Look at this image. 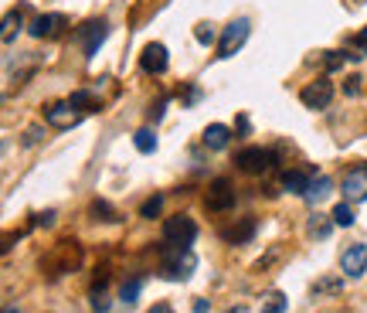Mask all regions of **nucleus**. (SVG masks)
I'll return each mask as SVG.
<instances>
[{"mask_svg":"<svg viewBox=\"0 0 367 313\" xmlns=\"http://www.w3.org/2000/svg\"><path fill=\"white\" fill-rule=\"evenodd\" d=\"M228 313H245V310H228Z\"/></svg>","mask_w":367,"mask_h":313,"instance_id":"obj_37","label":"nucleus"},{"mask_svg":"<svg viewBox=\"0 0 367 313\" xmlns=\"http://www.w3.org/2000/svg\"><path fill=\"white\" fill-rule=\"evenodd\" d=\"M133 143H136L140 154H153V150H157V136H153V130H140L136 136H133Z\"/></svg>","mask_w":367,"mask_h":313,"instance_id":"obj_17","label":"nucleus"},{"mask_svg":"<svg viewBox=\"0 0 367 313\" xmlns=\"http://www.w3.org/2000/svg\"><path fill=\"white\" fill-rule=\"evenodd\" d=\"M105 34H109V24H105V21H85V24L79 27L82 52H85L89 58H92V54L99 52V45L105 41Z\"/></svg>","mask_w":367,"mask_h":313,"instance_id":"obj_7","label":"nucleus"},{"mask_svg":"<svg viewBox=\"0 0 367 313\" xmlns=\"http://www.w3.org/2000/svg\"><path fill=\"white\" fill-rule=\"evenodd\" d=\"M228 143H232V130H228V126L211 123L208 130H204V147H208V150H225Z\"/></svg>","mask_w":367,"mask_h":313,"instance_id":"obj_14","label":"nucleus"},{"mask_svg":"<svg viewBox=\"0 0 367 313\" xmlns=\"http://www.w3.org/2000/svg\"><path fill=\"white\" fill-rule=\"evenodd\" d=\"M343 198L350 205L364 201L367 198V163H354L347 174H343Z\"/></svg>","mask_w":367,"mask_h":313,"instance_id":"obj_4","label":"nucleus"},{"mask_svg":"<svg viewBox=\"0 0 367 313\" xmlns=\"http://www.w3.org/2000/svg\"><path fill=\"white\" fill-rule=\"evenodd\" d=\"M306 187H310V177L303 170H289L283 177V191H289V194H306Z\"/></svg>","mask_w":367,"mask_h":313,"instance_id":"obj_15","label":"nucleus"},{"mask_svg":"<svg viewBox=\"0 0 367 313\" xmlns=\"http://www.w3.org/2000/svg\"><path fill=\"white\" fill-rule=\"evenodd\" d=\"M334 225H340V228H350L354 225V208H350V201H343L334 208Z\"/></svg>","mask_w":367,"mask_h":313,"instance_id":"obj_21","label":"nucleus"},{"mask_svg":"<svg viewBox=\"0 0 367 313\" xmlns=\"http://www.w3.org/2000/svg\"><path fill=\"white\" fill-rule=\"evenodd\" d=\"M92 211H96V214H105V221H116V211L109 208L105 201H96V205H92Z\"/></svg>","mask_w":367,"mask_h":313,"instance_id":"obj_27","label":"nucleus"},{"mask_svg":"<svg viewBox=\"0 0 367 313\" xmlns=\"http://www.w3.org/2000/svg\"><path fill=\"white\" fill-rule=\"evenodd\" d=\"M340 265L347 276H364L367 269V245H361V242H354V245H347L340 256Z\"/></svg>","mask_w":367,"mask_h":313,"instance_id":"obj_10","label":"nucleus"},{"mask_svg":"<svg viewBox=\"0 0 367 313\" xmlns=\"http://www.w3.org/2000/svg\"><path fill=\"white\" fill-rule=\"evenodd\" d=\"M3 313H17V310H14V307H7V310H3Z\"/></svg>","mask_w":367,"mask_h":313,"instance_id":"obj_36","label":"nucleus"},{"mask_svg":"<svg viewBox=\"0 0 367 313\" xmlns=\"http://www.w3.org/2000/svg\"><path fill=\"white\" fill-rule=\"evenodd\" d=\"M14 31H21V10H10V14L3 17V45L14 41Z\"/></svg>","mask_w":367,"mask_h":313,"instance_id":"obj_20","label":"nucleus"},{"mask_svg":"<svg viewBox=\"0 0 367 313\" xmlns=\"http://www.w3.org/2000/svg\"><path fill=\"white\" fill-rule=\"evenodd\" d=\"M235 163L245 174H262V170H269V163H272V154L262 150V147H245V150L235 156Z\"/></svg>","mask_w":367,"mask_h":313,"instance_id":"obj_8","label":"nucleus"},{"mask_svg":"<svg viewBox=\"0 0 367 313\" xmlns=\"http://www.w3.org/2000/svg\"><path fill=\"white\" fill-rule=\"evenodd\" d=\"M357 41H361V45H367V27L361 31V34H357Z\"/></svg>","mask_w":367,"mask_h":313,"instance_id":"obj_35","label":"nucleus"},{"mask_svg":"<svg viewBox=\"0 0 367 313\" xmlns=\"http://www.w3.org/2000/svg\"><path fill=\"white\" fill-rule=\"evenodd\" d=\"M65 24H68V21H65L61 14H41V17H34V21H31L27 31H31V38H58Z\"/></svg>","mask_w":367,"mask_h":313,"instance_id":"obj_11","label":"nucleus"},{"mask_svg":"<svg viewBox=\"0 0 367 313\" xmlns=\"http://www.w3.org/2000/svg\"><path fill=\"white\" fill-rule=\"evenodd\" d=\"M194 313H208V300H194Z\"/></svg>","mask_w":367,"mask_h":313,"instance_id":"obj_33","label":"nucleus"},{"mask_svg":"<svg viewBox=\"0 0 367 313\" xmlns=\"http://www.w3.org/2000/svg\"><path fill=\"white\" fill-rule=\"evenodd\" d=\"M140 68L147 75H163L167 72V48L163 45H147L143 48V58H140Z\"/></svg>","mask_w":367,"mask_h":313,"instance_id":"obj_12","label":"nucleus"},{"mask_svg":"<svg viewBox=\"0 0 367 313\" xmlns=\"http://www.w3.org/2000/svg\"><path fill=\"white\" fill-rule=\"evenodd\" d=\"M140 289H143V279H130V283H123V289H119V300H123L126 307H133V303L140 300Z\"/></svg>","mask_w":367,"mask_h":313,"instance_id":"obj_19","label":"nucleus"},{"mask_svg":"<svg viewBox=\"0 0 367 313\" xmlns=\"http://www.w3.org/2000/svg\"><path fill=\"white\" fill-rule=\"evenodd\" d=\"M194 38H197L201 45H211V41H214V27H211V24H197Z\"/></svg>","mask_w":367,"mask_h":313,"instance_id":"obj_25","label":"nucleus"},{"mask_svg":"<svg viewBox=\"0 0 367 313\" xmlns=\"http://www.w3.org/2000/svg\"><path fill=\"white\" fill-rule=\"evenodd\" d=\"M54 221V211H45V214H41V225H45V228H48V225H52Z\"/></svg>","mask_w":367,"mask_h":313,"instance_id":"obj_34","label":"nucleus"},{"mask_svg":"<svg viewBox=\"0 0 367 313\" xmlns=\"http://www.w3.org/2000/svg\"><path fill=\"white\" fill-rule=\"evenodd\" d=\"M204 205H208V211H228V208H235V187H232V181L218 177V181L208 187Z\"/></svg>","mask_w":367,"mask_h":313,"instance_id":"obj_5","label":"nucleus"},{"mask_svg":"<svg viewBox=\"0 0 367 313\" xmlns=\"http://www.w3.org/2000/svg\"><path fill=\"white\" fill-rule=\"evenodd\" d=\"M45 119L52 123L54 130H68V126H75L82 119V112L72 103H52L45 109Z\"/></svg>","mask_w":367,"mask_h":313,"instance_id":"obj_9","label":"nucleus"},{"mask_svg":"<svg viewBox=\"0 0 367 313\" xmlns=\"http://www.w3.org/2000/svg\"><path fill=\"white\" fill-rule=\"evenodd\" d=\"M252 232H255V221H241L238 228H225V238L228 242H245V238H252Z\"/></svg>","mask_w":367,"mask_h":313,"instance_id":"obj_18","label":"nucleus"},{"mask_svg":"<svg viewBox=\"0 0 367 313\" xmlns=\"http://www.w3.org/2000/svg\"><path fill=\"white\" fill-rule=\"evenodd\" d=\"M68 103L75 105L79 112H92V109H99V99L92 96V92H85V89H79V92H72V99Z\"/></svg>","mask_w":367,"mask_h":313,"instance_id":"obj_16","label":"nucleus"},{"mask_svg":"<svg viewBox=\"0 0 367 313\" xmlns=\"http://www.w3.org/2000/svg\"><path fill=\"white\" fill-rule=\"evenodd\" d=\"M283 310H286V296L283 293H269L262 303V313H283Z\"/></svg>","mask_w":367,"mask_h":313,"instance_id":"obj_22","label":"nucleus"},{"mask_svg":"<svg viewBox=\"0 0 367 313\" xmlns=\"http://www.w3.org/2000/svg\"><path fill=\"white\" fill-rule=\"evenodd\" d=\"M194 265H197V259L190 249H174V256L160 265V276L163 279H187L194 272Z\"/></svg>","mask_w":367,"mask_h":313,"instance_id":"obj_3","label":"nucleus"},{"mask_svg":"<svg viewBox=\"0 0 367 313\" xmlns=\"http://www.w3.org/2000/svg\"><path fill=\"white\" fill-rule=\"evenodd\" d=\"M160 208H163V198H160V194H153L150 201H143L140 214H143V218H153V214H160Z\"/></svg>","mask_w":367,"mask_h":313,"instance_id":"obj_24","label":"nucleus"},{"mask_svg":"<svg viewBox=\"0 0 367 313\" xmlns=\"http://www.w3.org/2000/svg\"><path fill=\"white\" fill-rule=\"evenodd\" d=\"M248 31H252V24L245 21V17H238V21H232V24L225 27V34H221V41H218V58H232V54L248 41Z\"/></svg>","mask_w":367,"mask_h":313,"instance_id":"obj_2","label":"nucleus"},{"mask_svg":"<svg viewBox=\"0 0 367 313\" xmlns=\"http://www.w3.org/2000/svg\"><path fill=\"white\" fill-rule=\"evenodd\" d=\"M347 92H350V96H357V92H361V78H357V75L347 78Z\"/></svg>","mask_w":367,"mask_h":313,"instance_id":"obj_29","label":"nucleus"},{"mask_svg":"<svg viewBox=\"0 0 367 313\" xmlns=\"http://www.w3.org/2000/svg\"><path fill=\"white\" fill-rule=\"evenodd\" d=\"M163 238H167L174 249H190V242L197 238V225H194L187 214H174V218H167V225H163Z\"/></svg>","mask_w":367,"mask_h":313,"instance_id":"obj_1","label":"nucleus"},{"mask_svg":"<svg viewBox=\"0 0 367 313\" xmlns=\"http://www.w3.org/2000/svg\"><path fill=\"white\" fill-rule=\"evenodd\" d=\"M340 286H343L340 279H320V283H316V293H337Z\"/></svg>","mask_w":367,"mask_h":313,"instance_id":"obj_26","label":"nucleus"},{"mask_svg":"<svg viewBox=\"0 0 367 313\" xmlns=\"http://www.w3.org/2000/svg\"><path fill=\"white\" fill-rule=\"evenodd\" d=\"M340 52H330V58H327V68H340Z\"/></svg>","mask_w":367,"mask_h":313,"instance_id":"obj_31","label":"nucleus"},{"mask_svg":"<svg viewBox=\"0 0 367 313\" xmlns=\"http://www.w3.org/2000/svg\"><path fill=\"white\" fill-rule=\"evenodd\" d=\"M160 116H163V103H157L153 109H150V119H153V123H157Z\"/></svg>","mask_w":367,"mask_h":313,"instance_id":"obj_32","label":"nucleus"},{"mask_svg":"<svg viewBox=\"0 0 367 313\" xmlns=\"http://www.w3.org/2000/svg\"><path fill=\"white\" fill-rule=\"evenodd\" d=\"M310 235H316V238H327V235H330V221H327L323 214H313V218H310Z\"/></svg>","mask_w":367,"mask_h":313,"instance_id":"obj_23","label":"nucleus"},{"mask_svg":"<svg viewBox=\"0 0 367 313\" xmlns=\"http://www.w3.org/2000/svg\"><path fill=\"white\" fill-rule=\"evenodd\" d=\"M330 191H334V181L327 177V174H316V177H310V187H306V201L310 205H320V201H327L330 198Z\"/></svg>","mask_w":367,"mask_h":313,"instance_id":"obj_13","label":"nucleus"},{"mask_svg":"<svg viewBox=\"0 0 367 313\" xmlns=\"http://www.w3.org/2000/svg\"><path fill=\"white\" fill-rule=\"evenodd\" d=\"M147 313H174V307L160 300V303H153V307H150V310H147Z\"/></svg>","mask_w":367,"mask_h":313,"instance_id":"obj_30","label":"nucleus"},{"mask_svg":"<svg viewBox=\"0 0 367 313\" xmlns=\"http://www.w3.org/2000/svg\"><path fill=\"white\" fill-rule=\"evenodd\" d=\"M299 99H303L306 109H327L330 99H334V85H330L327 78H316V82H310V85L299 92Z\"/></svg>","mask_w":367,"mask_h":313,"instance_id":"obj_6","label":"nucleus"},{"mask_svg":"<svg viewBox=\"0 0 367 313\" xmlns=\"http://www.w3.org/2000/svg\"><path fill=\"white\" fill-rule=\"evenodd\" d=\"M92 307H96L99 313H105L109 310V296H105V293H96V296H92Z\"/></svg>","mask_w":367,"mask_h":313,"instance_id":"obj_28","label":"nucleus"}]
</instances>
